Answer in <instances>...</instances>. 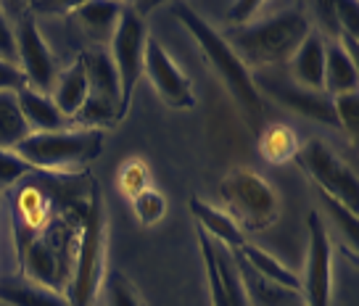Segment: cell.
<instances>
[{
	"mask_svg": "<svg viewBox=\"0 0 359 306\" xmlns=\"http://www.w3.org/2000/svg\"><path fill=\"white\" fill-rule=\"evenodd\" d=\"M13 40H16V67L24 74L27 85L32 90L48 92L56 82V58L45 43L43 32L37 27V19L29 6H24L13 19Z\"/></svg>",
	"mask_w": 359,
	"mask_h": 306,
	"instance_id": "10",
	"label": "cell"
},
{
	"mask_svg": "<svg viewBox=\"0 0 359 306\" xmlns=\"http://www.w3.org/2000/svg\"><path fill=\"white\" fill-rule=\"evenodd\" d=\"M0 304L3 306H72L67 295L56 293L43 283H34L29 277L8 274L0 280Z\"/></svg>",
	"mask_w": 359,
	"mask_h": 306,
	"instance_id": "18",
	"label": "cell"
},
{
	"mask_svg": "<svg viewBox=\"0 0 359 306\" xmlns=\"http://www.w3.org/2000/svg\"><path fill=\"white\" fill-rule=\"evenodd\" d=\"M29 135V127L24 122L16 92H0V151H13Z\"/></svg>",
	"mask_w": 359,
	"mask_h": 306,
	"instance_id": "22",
	"label": "cell"
},
{
	"mask_svg": "<svg viewBox=\"0 0 359 306\" xmlns=\"http://www.w3.org/2000/svg\"><path fill=\"white\" fill-rule=\"evenodd\" d=\"M219 198L224 204V214L243 230V235L264 232L280 216L278 193L262 174L251 169L227 172L219 182Z\"/></svg>",
	"mask_w": 359,
	"mask_h": 306,
	"instance_id": "5",
	"label": "cell"
},
{
	"mask_svg": "<svg viewBox=\"0 0 359 306\" xmlns=\"http://www.w3.org/2000/svg\"><path fill=\"white\" fill-rule=\"evenodd\" d=\"M143 74L154 85L158 98L172 106V109H191L196 106V92L188 74L177 67V61L169 56L167 48L158 43L156 37H146V50H143Z\"/></svg>",
	"mask_w": 359,
	"mask_h": 306,
	"instance_id": "12",
	"label": "cell"
},
{
	"mask_svg": "<svg viewBox=\"0 0 359 306\" xmlns=\"http://www.w3.org/2000/svg\"><path fill=\"white\" fill-rule=\"evenodd\" d=\"M146 24L143 16L133 6H124L122 16L116 22L111 34V61L119 77V92H122V113L127 116L133 92L137 80L143 77V50H146Z\"/></svg>",
	"mask_w": 359,
	"mask_h": 306,
	"instance_id": "9",
	"label": "cell"
},
{
	"mask_svg": "<svg viewBox=\"0 0 359 306\" xmlns=\"http://www.w3.org/2000/svg\"><path fill=\"white\" fill-rule=\"evenodd\" d=\"M130 201H133L135 216L140 219V225H146V227L161 222L164 214H167V198L158 193L156 188H146L143 193H137L135 198H130Z\"/></svg>",
	"mask_w": 359,
	"mask_h": 306,
	"instance_id": "26",
	"label": "cell"
},
{
	"mask_svg": "<svg viewBox=\"0 0 359 306\" xmlns=\"http://www.w3.org/2000/svg\"><path fill=\"white\" fill-rule=\"evenodd\" d=\"M103 253H106V214H103L101 190L95 185L85 211V222H82L74 274L67 291L72 306H93L103 285Z\"/></svg>",
	"mask_w": 359,
	"mask_h": 306,
	"instance_id": "6",
	"label": "cell"
},
{
	"mask_svg": "<svg viewBox=\"0 0 359 306\" xmlns=\"http://www.w3.org/2000/svg\"><path fill=\"white\" fill-rule=\"evenodd\" d=\"M34 172L77 174L103 151V130L67 127L56 132H29L13 148Z\"/></svg>",
	"mask_w": 359,
	"mask_h": 306,
	"instance_id": "4",
	"label": "cell"
},
{
	"mask_svg": "<svg viewBox=\"0 0 359 306\" xmlns=\"http://www.w3.org/2000/svg\"><path fill=\"white\" fill-rule=\"evenodd\" d=\"M32 172V167L16 151H0V190H11L16 182H22Z\"/></svg>",
	"mask_w": 359,
	"mask_h": 306,
	"instance_id": "30",
	"label": "cell"
},
{
	"mask_svg": "<svg viewBox=\"0 0 359 306\" xmlns=\"http://www.w3.org/2000/svg\"><path fill=\"white\" fill-rule=\"evenodd\" d=\"M259 146H262V153H264L267 161H272V164H285V161L296 159V153H299V137H296V132H293L291 127L272 125L262 132Z\"/></svg>",
	"mask_w": 359,
	"mask_h": 306,
	"instance_id": "24",
	"label": "cell"
},
{
	"mask_svg": "<svg viewBox=\"0 0 359 306\" xmlns=\"http://www.w3.org/2000/svg\"><path fill=\"white\" fill-rule=\"evenodd\" d=\"M119 188L127 198H135L137 193H143L146 188H151V172H148V164L143 159H130L119 167Z\"/></svg>",
	"mask_w": 359,
	"mask_h": 306,
	"instance_id": "27",
	"label": "cell"
},
{
	"mask_svg": "<svg viewBox=\"0 0 359 306\" xmlns=\"http://www.w3.org/2000/svg\"><path fill=\"white\" fill-rule=\"evenodd\" d=\"M254 82L259 85H264L283 106H288L291 111L302 113L306 119H314V122H323L327 127H338L336 122V113H333V98H327V95H320V92H312V90H304L299 85H285V82H269V80H257Z\"/></svg>",
	"mask_w": 359,
	"mask_h": 306,
	"instance_id": "13",
	"label": "cell"
},
{
	"mask_svg": "<svg viewBox=\"0 0 359 306\" xmlns=\"http://www.w3.org/2000/svg\"><path fill=\"white\" fill-rule=\"evenodd\" d=\"M359 71L357 58L346 53V48L338 40H325V77H323V90L327 98L357 92Z\"/></svg>",
	"mask_w": 359,
	"mask_h": 306,
	"instance_id": "17",
	"label": "cell"
},
{
	"mask_svg": "<svg viewBox=\"0 0 359 306\" xmlns=\"http://www.w3.org/2000/svg\"><path fill=\"white\" fill-rule=\"evenodd\" d=\"M214 256H217L219 277H222V285H224L227 306H254L251 304V295H248V291H246V283H243L241 267H238V261H236V253L214 243Z\"/></svg>",
	"mask_w": 359,
	"mask_h": 306,
	"instance_id": "23",
	"label": "cell"
},
{
	"mask_svg": "<svg viewBox=\"0 0 359 306\" xmlns=\"http://www.w3.org/2000/svg\"><path fill=\"white\" fill-rule=\"evenodd\" d=\"M103 283H106V301H109V306H146L140 293L135 291V285L122 272H109L103 277Z\"/></svg>",
	"mask_w": 359,
	"mask_h": 306,
	"instance_id": "28",
	"label": "cell"
},
{
	"mask_svg": "<svg viewBox=\"0 0 359 306\" xmlns=\"http://www.w3.org/2000/svg\"><path fill=\"white\" fill-rule=\"evenodd\" d=\"M93 190L90 172H32L13 185L8 209L24 277L67 295Z\"/></svg>",
	"mask_w": 359,
	"mask_h": 306,
	"instance_id": "1",
	"label": "cell"
},
{
	"mask_svg": "<svg viewBox=\"0 0 359 306\" xmlns=\"http://www.w3.org/2000/svg\"><path fill=\"white\" fill-rule=\"evenodd\" d=\"M27 85L24 74L19 71L16 64H8V61H0V92L8 90V92H19Z\"/></svg>",
	"mask_w": 359,
	"mask_h": 306,
	"instance_id": "33",
	"label": "cell"
},
{
	"mask_svg": "<svg viewBox=\"0 0 359 306\" xmlns=\"http://www.w3.org/2000/svg\"><path fill=\"white\" fill-rule=\"evenodd\" d=\"M309 32L312 19L304 8L291 6L264 19H254L246 27H233L224 40L246 67H278L291 61Z\"/></svg>",
	"mask_w": 359,
	"mask_h": 306,
	"instance_id": "3",
	"label": "cell"
},
{
	"mask_svg": "<svg viewBox=\"0 0 359 306\" xmlns=\"http://www.w3.org/2000/svg\"><path fill=\"white\" fill-rule=\"evenodd\" d=\"M188 209H191V214L196 216L198 230L206 232L217 246H222V249H227V251H238L243 243H246L243 230H241L230 216L224 214V211L214 209L212 204H206L203 198H198V195L191 198V201H188Z\"/></svg>",
	"mask_w": 359,
	"mask_h": 306,
	"instance_id": "15",
	"label": "cell"
},
{
	"mask_svg": "<svg viewBox=\"0 0 359 306\" xmlns=\"http://www.w3.org/2000/svg\"><path fill=\"white\" fill-rule=\"evenodd\" d=\"M299 164L304 167V172L314 180V185L323 190L325 198H333L336 204L346 206L348 211L357 214L359 206V180L357 172L348 167L346 161H341L330 151V148L323 143V140H309L299 146V153H296Z\"/></svg>",
	"mask_w": 359,
	"mask_h": 306,
	"instance_id": "8",
	"label": "cell"
},
{
	"mask_svg": "<svg viewBox=\"0 0 359 306\" xmlns=\"http://www.w3.org/2000/svg\"><path fill=\"white\" fill-rule=\"evenodd\" d=\"M82 64L88 71V98L74 113L72 127L103 130V127L119 125L124 119L122 92H119V77H116L111 56L103 50H88L82 53Z\"/></svg>",
	"mask_w": 359,
	"mask_h": 306,
	"instance_id": "7",
	"label": "cell"
},
{
	"mask_svg": "<svg viewBox=\"0 0 359 306\" xmlns=\"http://www.w3.org/2000/svg\"><path fill=\"white\" fill-rule=\"evenodd\" d=\"M309 249H306V270L302 277L304 306H330L333 301V243L320 211H309Z\"/></svg>",
	"mask_w": 359,
	"mask_h": 306,
	"instance_id": "11",
	"label": "cell"
},
{
	"mask_svg": "<svg viewBox=\"0 0 359 306\" xmlns=\"http://www.w3.org/2000/svg\"><path fill=\"white\" fill-rule=\"evenodd\" d=\"M16 98H19V109H22L29 132H56V130L72 127V122L58 111L48 92L32 90L29 85H24L22 90L16 92Z\"/></svg>",
	"mask_w": 359,
	"mask_h": 306,
	"instance_id": "16",
	"label": "cell"
},
{
	"mask_svg": "<svg viewBox=\"0 0 359 306\" xmlns=\"http://www.w3.org/2000/svg\"><path fill=\"white\" fill-rule=\"evenodd\" d=\"M198 246H201L203 270H206V285H209V298L212 306H227V295H224V285L219 277V267H217V256H214V240L198 230Z\"/></svg>",
	"mask_w": 359,
	"mask_h": 306,
	"instance_id": "25",
	"label": "cell"
},
{
	"mask_svg": "<svg viewBox=\"0 0 359 306\" xmlns=\"http://www.w3.org/2000/svg\"><path fill=\"white\" fill-rule=\"evenodd\" d=\"M333 113H336L338 127L357 143V127H359V95L357 92L336 95V98H333Z\"/></svg>",
	"mask_w": 359,
	"mask_h": 306,
	"instance_id": "29",
	"label": "cell"
},
{
	"mask_svg": "<svg viewBox=\"0 0 359 306\" xmlns=\"http://www.w3.org/2000/svg\"><path fill=\"white\" fill-rule=\"evenodd\" d=\"M259 11H262V3L259 0H243V3H236L230 13H227V19L236 24V27H246L251 24L254 19H259Z\"/></svg>",
	"mask_w": 359,
	"mask_h": 306,
	"instance_id": "32",
	"label": "cell"
},
{
	"mask_svg": "<svg viewBox=\"0 0 359 306\" xmlns=\"http://www.w3.org/2000/svg\"><path fill=\"white\" fill-rule=\"evenodd\" d=\"M50 98H53L58 111L72 122L74 113L82 109V103L88 98V71H85L82 56H79L67 71L58 74L56 82H53V90H50Z\"/></svg>",
	"mask_w": 359,
	"mask_h": 306,
	"instance_id": "20",
	"label": "cell"
},
{
	"mask_svg": "<svg viewBox=\"0 0 359 306\" xmlns=\"http://www.w3.org/2000/svg\"><path fill=\"white\" fill-rule=\"evenodd\" d=\"M293 85L304 90L320 92L323 90V77H325V37L320 32H309L304 43L296 48V53L288 61Z\"/></svg>",
	"mask_w": 359,
	"mask_h": 306,
	"instance_id": "14",
	"label": "cell"
},
{
	"mask_svg": "<svg viewBox=\"0 0 359 306\" xmlns=\"http://www.w3.org/2000/svg\"><path fill=\"white\" fill-rule=\"evenodd\" d=\"M172 13L188 29L193 43L201 50L203 61L219 77L224 90L230 92V98L238 103V109L246 116L248 125L254 127L262 125V119H264V98H262V90H259L257 82H254L251 69L238 58V53L233 48L227 46L224 34L217 32L212 24L206 22L198 11H193V6H188V3H175Z\"/></svg>",
	"mask_w": 359,
	"mask_h": 306,
	"instance_id": "2",
	"label": "cell"
},
{
	"mask_svg": "<svg viewBox=\"0 0 359 306\" xmlns=\"http://www.w3.org/2000/svg\"><path fill=\"white\" fill-rule=\"evenodd\" d=\"M124 3H77V6H69V11L79 22V27L98 43L111 40L116 22L122 16Z\"/></svg>",
	"mask_w": 359,
	"mask_h": 306,
	"instance_id": "21",
	"label": "cell"
},
{
	"mask_svg": "<svg viewBox=\"0 0 359 306\" xmlns=\"http://www.w3.org/2000/svg\"><path fill=\"white\" fill-rule=\"evenodd\" d=\"M238 259L246 261L248 267L254 270V272L262 277V280H267V283L278 285L283 291H291V293H299L302 291V280H299V274H293L283 261H278L275 256H269L264 249H259L254 243H243L238 251H233Z\"/></svg>",
	"mask_w": 359,
	"mask_h": 306,
	"instance_id": "19",
	"label": "cell"
},
{
	"mask_svg": "<svg viewBox=\"0 0 359 306\" xmlns=\"http://www.w3.org/2000/svg\"><path fill=\"white\" fill-rule=\"evenodd\" d=\"M0 61L16 64V40H13V24L0 8Z\"/></svg>",
	"mask_w": 359,
	"mask_h": 306,
	"instance_id": "31",
	"label": "cell"
}]
</instances>
